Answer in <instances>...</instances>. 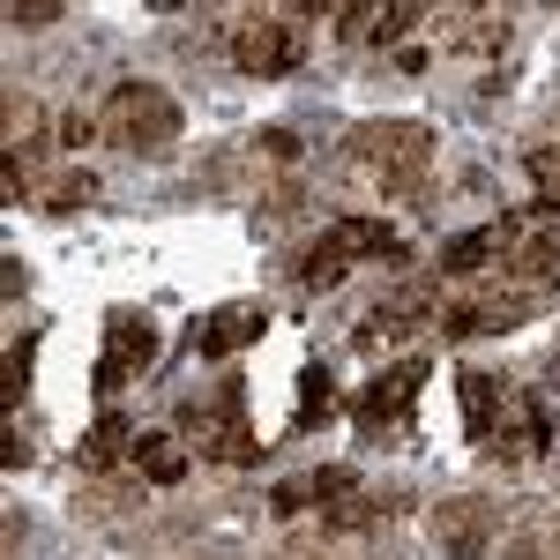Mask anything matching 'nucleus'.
Masks as SVG:
<instances>
[{
  "instance_id": "nucleus-1",
  "label": "nucleus",
  "mask_w": 560,
  "mask_h": 560,
  "mask_svg": "<svg viewBox=\"0 0 560 560\" xmlns=\"http://www.w3.org/2000/svg\"><path fill=\"white\" fill-rule=\"evenodd\" d=\"M345 173L382 195H419L433 173V128L427 120H366L345 135Z\"/></svg>"
},
{
  "instance_id": "nucleus-2",
  "label": "nucleus",
  "mask_w": 560,
  "mask_h": 560,
  "mask_svg": "<svg viewBox=\"0 0 560 560\" xmlns=\"http://www.w3.org/2000/svg\"><path fill=\"white\" fill-rule=\"evenodd\" d=\"M179 433L210 456V464H261V441L255 419H247V382L240 374H224V382H210L202 396H187L179 404Z\"/></svg>"
},
{
  "instance_id": "nucleus-3",
  "label": "nucleus",
  "mask_w": 560,
  "mask_h": 560,
  "mask_svg": "<svg viewBox=\"0 0 560 560\" xmlns=\"http://www.w3.org/2000/svg\"><path fill=\"white\" fill-rule=\"evenodd\" d=\"M97 135L128 158H173L179 150V105L158 83H113L97 105Z\"/></svg>"
},
{
  "instance_id": "nucleus-4",
  "label": "nucleus",
  "mask_w": 560,
  "mask_h": 560,
  "mask_svg": "<svg viewBox=\"0 0 560 560\" xmlns=\"http://www.w3.org/2000/svg\"><path fill=\"white\" fill-rule=\"evenodd\" d=\"M300 8H247L240 23H232V68L240 75H261V83H277V75H292L306 60V23H292Z\"/></svg>"
},
{
  "instance_id": "nucleus-5",
  "label": "nucleus",
  "mask_w": 560,
  "mask_h": 560,
  "mask_svg": "<svg viewBox=\"0 0 560 560\" xmlns=\"http://www.w3.org/2000/svg\"><path fill=\"white\" fill-rule=\"evenodd\" d=\"M493 538H501V509L493 501H478V493L433 501V546H441V560H486Z\"/></svg>"
},
{
  "instance_id": "nucleus-6",
  "label": "nucleus",
  "mask_w": 560,
  "mask_h": 560,
  "mask_svg": "<svg viewBox=\"0 0 560 560\" xmlns=\"http://www.w3.org/2000/svg\"><path fill=\"white\" fill-rule=\"evenodd\" d=\"M158 359V329H150V314H135V306H120V314H105V351H97V396H120V388L142 374Z\"/></svg>"
},
{
  "instance_id": "nucleus-7",
  "label": "nucleus",
  "mask_w": 560,
  "mask_h": 560,
  "mask_svg": "<svg viewBox=\"0 0 560 560\" xmlns=\"http://www.w3.org/2000/svg\"><path fill=\"white\" fill-rule=\"evenodd\" d=\"M419 388H427V359H396V366H382L374 382H366V396H359V433L366 441H382L388 427H404L411 419V404H419Z\"/></svg>"
},
{
  "instance_id": "nucleus-8",
  "label": "nucleus",
  "mask_w": 560,
  "mask_h": 560,
  "mask_svg": "<svg viewBox=\"0 0 560 560\" xmlns=\"http://www.w3.org/2000/svg\"><path fill=\"white\" fill-rule=\"evenodd\" d=\"M523 314H530V292H516V284H486V292H471V300L441 306V337H501V329H516Z\"/></svg>"
},
{
  "instance_id": "nucleus-9",
  "label": "nucleus",
  "mask_w": 560,
  "mask_h": 560,
  "mask_svg": "<svg viewBox=\"0 0 560 560\" xmlns=\"http://www.w3.org/2000/svg\"><path fill=\"white\" fill-rule=\"evenodd\" d=\"M261 329H269V306L232 300V306H217V314H202V322L187 329V351H195V359H224V351L261 345Z\"/></svg>"
},
{
  "instance_id": "nucleus-10",
  "label": "nucleus",
  "mask_w": 560,
  "mask_h": 560,
  "mask_svg": "<svg viewBox=\"0 0 560 560\" xmlns=\"http://www.w3.org/2000/svg\"><path fill=\"white\" fill-rule=\"evenodd\" d=\"M419 322H441V300H433V284H404V292L374 300V314L359 322V351L388 345V337H411Z\"/></svg>"
},
{
  "instance_id": "nucleus-11",
  "label": "nucleus",
  "mask_w": 560,
  "mask_h": 560,
  "mask_svg": "<svg viewBox=\"0 0 560 560\" xmlns=\"http://www.w3.org/2000/svg\"><path fill=\"white\" fill-rule=\"evenodd\" d=\"M523 240L516 217H501V224H478V232H456V240H441V277H478V269H493V261H509V247Z\"/></svg>"
},
{
  "instance_id": "nucleus-12",
  "label": "nucleus",
  "mask_w": 560,
  "mask_h": 560,
  "mask_svg": "<svg viewBox=\"0 0 560 560\" xmlns=\"http://www.w3.org/2000/svg\"><path fill=\"white\" fill-rule=\"evenodd\" d=\"M456 396H464V427H471L478 448L509 427V411H516V396L501 388V374H478V366H471V374H456Z\"/></svg>"
},
{
  "instance_id": "nucleus-13",
  "label": "nucleus",
  "mask_w": 560,
  "mask_h": 560,
  "mask_svg": "<svg viewBox=\"0 0 560 560\" xmlns=\"http://www.w3.org/2000/svg\"><path fill=\"white\" fill-rule=\"evenodd\" d=\"M501 277L509 284H560V224H538V232H523L516 247H509V261H501Z\"/></svg>"
},
{
  "instance_id": "nucleus-14",
  "label": "nucleus",
  "mask_w": 560,
  "mask_h": 560,
  "mask_svg": "<svg viewBox=\"0 0 560 560\" xmlns=\"http://www.w3.org/2000/svg\"><path fill=\"white\" fill-rule=\"evenodd\" d=\"M411 23H427L419 0H388V8H345V38H366V45H396Z\"/></svg>"
},
{
  "instance_id": "nucleus-15",
  "label": "nucleus",
  "mask_w": 560,
  "mask_h": 560,
  "mask_svg": "<svg viewBox=\"0 0 560 560\" xmlns=\"http://www.w3.org/2000/svg\"><path fill=\"white\" fill-rule=\"evenodd\" d=\"M448 23V52H509V15L501 8H456Z\"/></svg>"
},
{
  "instance_id": "nucleus-16",
  "label": "nucleus",
  "mask_w": 560,
  "mask_h": 560,
  "mask_svg": "<svg viewBox=\"0 0 560 560\" xmlns=\"http://www.w3.org/2000/svg\"><path fill=\"white\" fill-rule=\"evenodd\" d=\"M329 232H337V247H345L351 261H404V240L388 232L382 217H337Z\"/></svg>"
},
{
  "instance_id": "nucleus-17",
  "label": "nucleus",
  "mask_w": 560,
  "mask_h": 560,
  "mask_svg": "<svg viewBox=\"0 0 560 560\" xmlns=\"http://www.w3.org/2000/svg\"><path fill=\"white\" fill-rule=\"evenodd\" d=\"M135 478H142V486H179V478H187V448H179L173 433H135Z\"/></svg>"
},
{
  "instance_id": "nucleus-18",
  "label": "nucleus",
  "mask_w": 560,
  "mask_h": 560,
  "mask_svg": "<svg viewBox=\"0 0 560 560\" xmlns=\"http://www.w3.org/2000/svg\"><path fill=\"white\" fill-rule=\"evenodd\" d=\"M345 269H351V255L337 247V232H322L314 247H300V261H292V277H300L306 292H329V284H345Z\"/></svg>"
},
{
  "instance_id": "nucleus-19",
  "label": "nucleus",
  "mask_w": 560,
  "mask_h": 560,
  "mask_svg": "<svg viewBox=\"0 0 560 560\" xmlns=\"http://www.w3.org/2000/svg\"><path fill=\"white\" fill-rule=\"evenodd\" d=\"M120 456H135V427L120 419V411H105V419L83 433V464H90V471H105V464H120Z\"/></svg>"
},
{
  "instance_id": "nucleus-20",
  "label": "nucleus",
  "mask_w": 560,
  "mask_h": 560,
  "mask_svg": "<svg viewBox=\"0 0 560 560\" xmlns=\"http://www.w3.org/2000/svg\"><path fill=\"white\" fill-rule=\"evenodd\" d=\"M501 560H560V509H546V516L523 523L516 538L501 546Z\"/></svg>"
},
{
  "instance_id": "nucleus-21",
  "label": "nucleus",
  "mask_w": 560,
  "mask_h": 560,
  "mask_svg": "<svg viewBox=\"0 0 560 560\" xmlns=\"http://www.w3.org/2000/svg\"><path fill=\"white\" fill-rule=\"evenodd\" d=\"M329 411H337V388H329V366H306L300 374V411H292V427H322V419H329Z\"/></svg>"
},
{
  "instance_id": "nucleus-22",
  "label": "nucleus",
  "mask_w": 560,
  "mask_h": 560,
  "mask_svg": "<svg viewBox=\"0 0 560 560\" xmlns=\"http://www.w3.org/2000/svg\"><path fill=\"white\" fill-rule=\"evenodd\" d=\"M523 165H530V187H538V210L553 217L560 210V142H538Z\"/></svg>"
},
{
  "instance_id": "nucleus-23",
  "label": "nucleus",
  "mask_w": 560,
  "mask_h": 560,
  "mask_svg": "<svg viewBox=\"0 0 560 560\" xmlns=\"http://www.w3.org/2000/svg\"><path fill=\"white\" fill-rule=\"evenodd\" d=\"M23 150H38V97L8 90V158H23Z\"/></svg>"
},
{
  "instance_id": "nucleus-24",
  "label": "nucleus",
  "mask_w": 560,
  "mask_h": 560,
  "mask_svg": "<svg viewBox=\"0 0 560 560\" xmlns=\"http://www.w3.org/2000/svg\"><path fill=\"white\" fill-rule=\"evenodd\" d=\"M90 195H97V179H90V173H68V179H52V187H45V210H83Z\"/></svg>"
},
{
  "instance_id": "nucleus-25",
  "label": "nucleus",
  "mask_w": 560,
  "mask_h": 560,
  "mask_svg": "<svg viewBox=\"0 0 560 560\" xmlns=\"http://www.w3.org/2000/svg\"><path fill=\"white\" fill-rule=\"evenodd\" d=\"M60 15H68L60 0H15V8H8V23H15V31H52Z\"/></svg>"
},
{
  "instance_id": "nucleus-26",
  "label": "nucleus",
  "mask_w": 560,
  "mask_h": 560,
  "mask_svg": "<svg viewBox=\"0 0 560 560\" xmlns=\"http://www.w3.org/2000/svg\"><path fill=\"white\" fill-rule=\"evenodd\" d=\"M277 560H337V553H329V546H306V538H300V546H284Z\"/></svg>"
}]
</instances>
